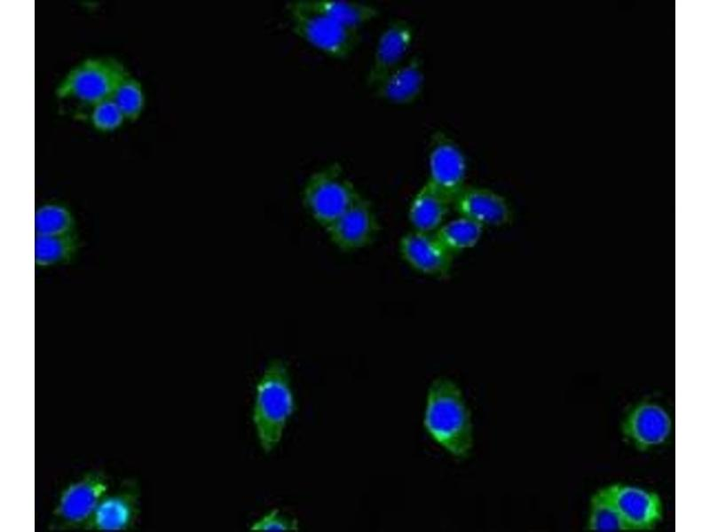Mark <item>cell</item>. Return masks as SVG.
Segmentation results:
<instances>
[{
	"instance_id": "1",
	"label": "cell",
	"mask_w": 710,
	"mask_h": 532,
	"mask_svg": "<svg viewBox=\"0 0 710 532\" xmlns=\"http://www.w3.org/2000/svg\"><path fill=\"white\" fill-rule=\"evenodd\" d=\"M430 437L456 459H466L474 446L470 410L456 382L439 376L430 384L423 417Z\"/></svg>"
},
{
	"instance_id": "2",
	"label": "cell",
	"mask_w": 710,
	"mask_h": 532,
	"mask_svg": "<svg viewBox=\"0 0 710 532\" xmlns=\"http://www.w3.org/2000/svg\"><path fill=\"white\" fill-rule=\"evenodd\" d=\"M296 402L286 363L273 359L264 369L256 388L252 420L257 439L266 453L280 443Z\"/></svg>"
},
{
	"instance_id": "3",
	"label": "cell",
	"mask_w": 710,
	"mask_h": 532,
	"mask_svg": "<svg viewBox=\"0 0 710 532\" xmlns=\"http://www.w3.org/2000/svg\"><path fill=\"white\" fill-rule=\"evenodd\" d=\"M292 31L310 46L328 57L346 59L357 45L358 32L338 23L321 11L314 0L286 4Z\"/></svg>"
},
{
	"instance_id": "4",
	"label": "cell",
	"mask_w": 710,
	"mask_h": 532,
	"mask_svg": "<svg viewBox=\"0 0 710 532\" xmlns=\"http://www.w3.org/2000/svg\"><path fill=\"white\" fill-rule=\"evenodd\" d=\"M128 74L115 58H86L65 74L55 88V95L59 99H74L92 106L111 98Z\"/></svg>"
},
{
	"instance_id": "5",
	"label": "cell",
	"mask_w": 710,
	"mask_h": 532,
	"mask_svg": "<svg viewBox=\"0 0 710 532\" xmlns=\"http://www.w3.org/2000/svg\"><path fill=\"white\" fill-rule=\"evenodd\" d=\"M301 195L308 214L324 230L362 197L337 163L313 172Z\"/></svg>"
},
{
	"instance_id": "6",
	"label": "cell",
	"mask_w": 710,
	"mask_h": 532,
	"mask_svg": "<svg viewBox=\"0 0 710 532\" xmlns=\"http://www.w3.org/2000/svg\"><path fill=\"white\" fill-rule=\"evenodd\" d=\"M111 489L108 476L91 471L68 483L60 492L52 511L50 529L84 528L102 497Z\"/></svg>"
},
{
	"instance_id": "7",
	"label": "cell",
	"mask_w": 710,
	"mask_h": 532,
	"mask_svg": "<svg viewBox=\"0 0 710 532\" xmlns=\"http://www.w3.org/2000/svg\"><path fill=\"white\" fill-rule=\"evenodd\" d=\"M598 491L615 507L629 531L653 529L663 518L662 500L655 491L623 483Z\"/></svg>"
},
{
	"instance_id": "8",
	"label": "cell",
	"mask_w": 710,
	"mask_h": 532,
	"mask_svg": "<svg viewBox=\"0 0 710 532\" xmlns=\"http://www.w3.org/2000/svg\"><path fill=\"white\" fill-rule=\"evenodd\" d=\"M140 488L133 479L124 480L102 497L84 530L122 532L133 528L139 514Z\"/></svg>"
},
{
	"instance_id": "9",
	"label": "cell",
	"mask_w": 710,
	"mask_h": 532,
	"mask_svg": "<svg viewBox=\"0 0 710 532\" xmlns=\"http://www.w3.org/2000/svg\"><path fill=\"white\" fill-rule=\"evenodd\" d=\"M430 184L452 200L466 184L467 160L461 147L441 131L433 134L428 155Z\"/></svg>"
},
{
	"instance_id": "10",
	"label": "cell",
	"mask_w": 710,
	"mask_h": 532,
	"mask_svg": "<svg viewBox=\"0 0 710 532\" xmlns=\"http://www.w3.org/2000/svg\"><path fill=\"white\" fill-rule=\"evenodd\" d=\"M379 222L371 203L361 197L325 229L331 243L343 252H353L373 243Z\"/></svg>"
},
{
	"instance_id": "11",
	"label": "cell",
	"mask_w": 710,
	"mask_h": 532,
	"mask_svg": "<svg viewBox=\"0 0 710 532\" xmlns=\"http://www.w3.org/2000/svg\"><path fill=\"white\" fill-rule=\"evenodd\" d=\"M620 430L625 439L636 449L646 450L667 440L672 430V420L661 405L642 401L626 412Z\"/></svg>"
},
{
	"instance_id": "12",
	"label": "cell",
	"mask_w": 710,
	"mask_h": 532,
	"mask_svg": "<svg viewBox=\"0 0 710 532\" xmlns=\"http://www.w3.org/2000/svg\"><path fill=\"white\" fill-rule=\"evenodd\" d=\"M398 251L409 267L424 275L445 278L453 267L454 255L441 245L434 232L414 231L403 235Z\"/></svg>"
},
{
	"instance_id": "13",
	"label": "cell",
	"mask_w": 710,
	"mask_h": 532,
	"mask_svg": "<svg viewBox=\"0 0 710 532\" xmlns=\"http://www.w3.org/2000/svg\"><path fill=\"white\" fill-rule=\"evenodd\" d=\"M414 40L412 25L401 19L391 21L380 35L367 74V83L375 88L402 64Z\"/></svg>"
},
{
	"instance_id": "14",
	"label": "cell",
	"mask_w": 710,
	"mask_h": 532,
	"mask_svg": "<svg viewBox=\"0 0 710 532\" xmlns=\"http://www.w3.org/2000/svg\"><path fill=\"white\" fill-rule=\"evenodd\" d=\"M452 207L460 216L485 226H502L510 218L505 199L496 192L481 186L465 184L452 200Z\"/></svg>"
},
{
	"instance_id": "15",
	"label": "cell",
	"mask_w": 710,
	"mask_h": 532,
	"mask_svg": "<svg viewBox=\"0 0 710 532\" xmlns=\"http://www.w3.org/2000/svg\"><path fill=\"white\" fill-rule=\"evenodd\" d=\"M424 81L422 59L414 56L384 77L374 88L375 95L388 103L408 105L421 95Z\"/></svg>"
},
{
	"instance_id": "16",
	"label": "cell",
	"mask_w": 710,
	"mask_h": 532,
	"mask_svg": "<svg viewBox=\"0 0 710 532\" xmlns=\"http://www.w3.org/2000/svg\"><path fill=\"white\" fill-rule=\"evenodd\" d=\"M452 207V199L429 181L416 192L408 207V219L414 231L435 232Z\"/></svg>"
},
{
	"instance_id": "17",
	"label": "cell",
	"mask_w": 710,
	"mask_h": 532,
	"mask_svg": "<svg viewBox=\"0 0 710 532\" xmlns=\"http://www.w3.org/2000/svg\"><path fill=\"white\" fill-rule=\"evenodd\" d=\"M81 242L78 234L41 236L36 238V264L39 269H51L72 263L78 255Z\"/></svg>"
},
{
	"instance_id": "18",
	"label": "cell",
	"mask_w": 710,
	"mask_h": 532,
	"mask_svg": "<svg viewBox=\"0 0 710 532\" xmlns=\"http://www.w3.org/2000/svg\"><path fill=\"white\" fill-rule=\"evenodd\" d=\"M484 226L464 216L445 222L434 235L441 245L454 255L473 248L480 240Z\"/></svg>"
},
{
	"instance_id": "19",
	"label": "cell",
	"mask_w": 710,
	"mask_h": 532,
	"mask_svg": "<svg viewBox=\"0 0 710 532\" xmlns=\"http://www.w3.org/2000/svg\"><path fill=\"white\" fill-rule=\"evenodd\" d=\"M36 231L41 236L77 234L75 215L64 202L48 200L36 208Z\"/></svg>"
},
{
	"instance_id": "20",
	"label": "cell",
	"mask_w": 710,
	"mask_h": 532,
	"mask_svg": "<svg viewBox=\"0 0 710 532\" xmlns=\"http://www.w3.org/2000/svg\"><path fill=\"white\" fill-rule=\"evenodd\" d=\"M315 4L345 27L359 32L365 24L375 19L379 11L372 4L347 0H314Z\"/></svg>"
},
{
	"instance_id": "21",
	"label": "cell",
	"mask_w": 710,
	"mask_h": 532,
	"mask_svg": "<svg viewBox=\"0 0 710 532\" xmlns=\"http://www.w3.org/2000/svg\"><path fill=\"white\" fill-rule=\"evenodd\" d=\"M587 528L595 532L629 531L615 507L598 490L590 497Z\"/></svg>"
},
{
	"instance_id": "22",
	"label": "cell",
	"mask_w": 710,
	"mask_h": 532,
	"mask_svg": "<svg viewBox=\"0 0 710 532\" xmlns=\"http://www.w3.org/2000/svg\"><path fill=\"white\" fill-rule=\"evenodd\" d=\"M126 120L137 121L145 106L146 98L141 82L128 74L117 85L112 97Z\"/></svg>"
},
{
	"instance_id": "23",
	"label": "cell",
	"mask_w": 710,
	"mask_h": 532,
	"mask_svg": "<svg viewBox=\"0 0 710 532\" xmlns=\"http://www.w3.org/2000/svg\"><path fill=\"white\" fill-rule=\"evenodd\" d=\"M125 120L123 113L112 98L92 106L90 114L91 125L101 132H110L119 129Z\"/></svg>"
},
{
	"instance_id": "24",
	"label": "cell",
	"mask_w": 710,
	"mask_h": 532,
	"mask_svg": "<svg viewBox=\"0 0 710 532\" xmlns=\"http://www.w3.org/2000/svg\"><path fill=\"white\" fill-rule=\"evenodd\" d=\"M249 529L251 531H298L299 523L296 519L281 514L280 510L275 508L254 521Z\"/></svg>"
}]
</instances>
